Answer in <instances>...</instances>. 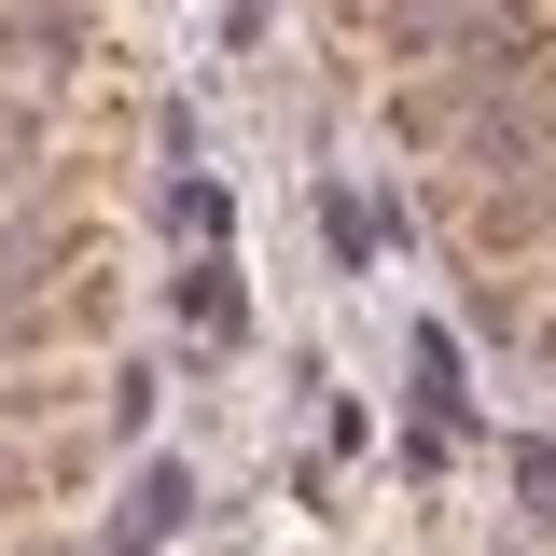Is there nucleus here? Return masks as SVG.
Segmentation results:
<instances>
[{
  "label": "nucleus",
  "mask_w": 556,
  "mask_h": 556,
  "mask_svg": "<svg viewBox=\"0 0 556 556\" xmlns=\"http://www.w3.org/2000/svg\"><path fill=\"white\" fill-rule=\"evenodd\" d=\"M181 320H195V334H237V265H195V278H181Z\"/></svg>",
  "instance_id": "1"
},
{
  "label": "nucleus",
  "mask_w": 556,
  "mask_h": 556,
  "mask_svg": "<svg viewBox=\"0 0 556 556\" xmlns=\"http://www.w3.org/2000/svg\"><path fill=\"white\" fill-rule=\"evenodd\" d=\"M515 486H529V515H556V445H515Z\"/></svg>",
  "instance_id": "2"
},
{
  "label": "nucleus",
  "mask_w": 556,
  "mask_h": 556,
  "mask_svg": "<svg viewBox=\"0 0 556 556\" xmlns=\"http://www.w3.org/2000/svg\"><path fill=\"white\" fill-rule=\"evenodd\" d=\"M543 362H556V334H543Z\"/></svg>",
  "instance_id": "3"
}]
</instances>
